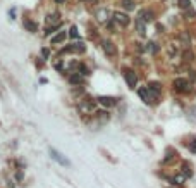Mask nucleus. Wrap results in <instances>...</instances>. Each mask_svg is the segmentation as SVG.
<instances>
[{
  "instance_id": "obj_1",
  "label": "nucleus",
  "mask_w": 196,
  "mask_h": 188,
  "mask_svg": "<svg viewBox=\"0 0 196 188\" xmlns=\"http://www.w3.org/2000/svg\"><path fill=\"white\" fill-rule=\"evenodd\" d=\"M138 93H139V97L143 98L146 104H155L157 100H158V95H160V93H157V91L150 90L148 86H145V88H139Z\"/></svg>"
},
{
  "instance_id": "obj_2",
  "label": "nucleus",
  "mask_w": 196,
  "mask_h": 188,
  "mask_svg": "<svg viewBox=\"0 0 196 188\" xmlns=\"http://www.w3.org/2000/svg\"><path fill=\"white\" fill-rule=\"evenodd\" d=\"M50 156H52L53 161H57L60 166H65V167H71V161L67 159L65 156H62L58 150H55V149H50Z\"/></svg>"
},
{
  "instance_id": "obj_3",
  "label": "nucleus",
  "mask_w": 196,
  "mask_h": 188,
  "mask_svg": "<svg viewBox=\"0 0 196 188\" xmlns=\"http://www.w3.org/2000/svg\"><path fill=\"white\" fill-rule=\"evenodd\" d=\"M124 80H126V83H127L129 88H134V86L138 85V76L134 74L133 69H126V71H124Z\"/></svg>"
},
{
  "instance_id": "obj_4",
  "label": "nucleus",
  "mask_w": 196,
  "mask_h": 188,
  "mask_svg": "<svg viewBox=\"0 0 196 188\" xmlns=\"http://www.w3.org/2000/svg\"><path fill=\"white\" fill-rule=\"evenodd\" d=\"M174 88L177 91H189L191 85H189V81L184 80V78H177V80L174 81Z\"/></svg>"
},
{
  "instance_id": "obj_5",
  "label": "nucleus",
  "mask_w": 196,
  "mask_h": 188,
  "mask_svg": "<svg viewBox=\"0 0 196 188\" xmlns=\"http://www.w3.org/2000/svg\"><path fill=\"white\" fill-rule=\"evenodd\" d=\"M114 19H115V22L121 24L122 28L129 26V22H131V17L127 16V14H124V12H115V14H114Z\"/></svg>"
},
{
  "instance_id": "obj_6",
  "label": "nucleus",
  "mask_w": 196,
  "mask_h": 188,
  "mask_svg": "<svg viewBox=\"0 0 196 188\" xmlns=\"http://www.w3.org/2000/svg\"><path fill=\"white\" fill-rule=\"evenodd\" d=\"M85 50H86L85 43L79 42V43H72V45H69V47H65L62 52H67V54H71V52H74V54H83Z\"/></svg>"
},
{
  "instance_id": "obj_7",
  "label": "nucleus",
  "mask_w": 196,
  "mask_h": 188,
  "mask_svg": "<svg viewBox=\"0 0 196 188\" xmlns=\"http://www.w3.org/2000/svg\"><path fill=\"white\" fill-rule=\"evenodd\" d=\"M103 45V52H105L108 57H115L117 55V49H115V45L110 42V40H105V42L101 43Z\"/></svg>"
},
{
  "instance_id": "obj_8",
  "label": "nucleus",
  "mask_w": 196,
  "mask_h": 188,
  "mask_svg": "<svg viewBox=\"0 0 196 188\" xmlns=\"http://www.w3.org/2000/svg\"><path fill=\"white\" fill-rule=\"evenodd\" d=\"M95 16H96V19H98L100 22H107L108 19H110V11H108L107 7H101V9H98V11H96Z\"/></svg>"
},
{
  "instance_id": "obj_9",
  "label": "nucleus",
  "mask_w": 196,
  "mask_h": 188,
  "mask_svg": "<svg viewBox=\"0 0 196 188\" xmlns=\"http://www.w3.org/2000/svg\"><path fill=\"white\" fill-rule=\"evenodd\" d=\"M93 109H95V102H93V100H83V102L79 104V111L85 112V114L91 112Z\"/></svg>"
},
{
  "instance_id": "obj_10",
  "label": "nucleus",
  "mask_w": 196,
  "mask_h": 188,
  "mask_svg": "<svg viewBox=\"0 0 196 188\" xmlns=\"http://www.w3.org/2000/svg\"><path fill=\"white\" fill-rule=\"evenodd\" d=\"M138 17H139L143 22H151V21H153V12H151V11H146V9H145V11H141V12L138 14Z\"/></svg>"
},
{
  "instance_id": "obj_11",
  "label": "nucleus",
  "mask_w": 196,
  "mask_h": 188,
  "mask_svg": "<svg viewBox=\"0 0 196 188\" xmlns=\"http://www.w3.org/2000/svg\"><path fill=\"white\" fill-rule=\"evenodd\" d=\"M45 21H47V24H53V26H58V22H60V17H58V12H53V14H48Z\"/></svg>"
},
{
  "instance_id": "obj_12",
  "label": "nucleus",
  "mask_w": 196,
  "mask_h": 188,
  "mask_svg": "<svg viewBox=\"0 0 196 188\" xmlns=\"http://www.w3.org/2000/svg\"><path fill=\"white\" fill-rule=\"evenodd\" d=\"M22 26L26 28L29 33H36V31H38V24H36V22H33V21H29V19H24Z\"/></svg>"
},
{
  "instance_id": "obj_13",
  "label": "nucleus",
  "mask_w": 196,
  "mask_h": 188,
  "mask_svg": "<svg viewBox=\"0 0 196 188\" xmlns=\"http://www.w3.org/2000/svg\"><path fill=\"white\" fill-rule=\"evenodd\" d=\"M179 40H181V43L184 45L186 49L191 45V38H189V33L188 31H182V33H179Z\"/></svg>"
},
{
  "instance_id": "obj_14",
  "label": "nucleus",
  "mask_w": 196,
  "mask_h": 188,
  "mask_svg": "<svg viewBox=\"0 0 196 188\" xmlns=\"http://www.w3.org/2000/svg\"><path fill=\"white\" fill-rule=\"evenodd\" d=\"M145 24H146V22H143L139 17L136 19V29H138L139 36H145V35H146V26H145Z\"/></svg>"
},
{
  "instance_id": "obj_15",
  "label": "nucleus",
  "mask_w": 196,
  "mask_h": 188,
  "mask_svg": "<svg viewBox=\"0 0 196 188\" xmlns=\"http://www.w3.org/2000/svg\"><path fill=\"white\" fill-rule=\"evenodd\" d=\"M98 102H100L101 105H105V107H112V105H115V98H112V97H100V98H98Z\"/></svg>"
},
{
  "instance_id": "obj_16",
  "label": "nucleus",
  "mask_w": 196,
  "mask_h": 188,
  "mask_svg": "<svg viewBox=\"0 0 196 188\" xmlns=\"http://www.w3.org/2000/svg\"><path fill=\"white\" fill-rule=\"evenodd\" d=\"M143 50H146V52H150V54H157L158 52V45L155 42H150V43H146L143 47Z\"/></svg>"
},
{
  "instance_id": "obj_17",
  "label": "nucleus",
  "mask_w": 196,
  "mask_h": 188,
  "mask_svg": "<svg viewBox=\"0 0 196 188\" xmlns=\"http://www.w3.org/2000/svg\"><path fill=\"white\" fill-rule=\"evenodd\" d=\"M65 36H67V33H65V31H60V33H57V35H55V36L52 38V45H57V43L64 42V40H65Z\"/></svg>"
},
{
  "instance_id": "obj_18",
  "label": "nucleus",
  "mask_w": 196,
  "mask_h": 188,
  "mask_svg": "<svg viewBox=\"0 0 196 188\" xmlns=\"http://www.w3.org/2000/svg\"><path fill=\"white\" fill-rule=\"evenodd\" d=\"M69 83L71 85H81V83H83V76L81 74H71L69 76Z\"/></svg>"
},
{
  "instance_id": "obj_19",
  "label": "nucleus",
  "mask_w": 196,
  "mask_h": 188,
  "mask_svg": "<svg viewBox=\"0 0 196 188\" xmlns=\"http://www.w3.org/2000/svg\"><path fill=\"white\" fill-rule=\"evenodd\" d=\"M182 60H184V62H191V60H194V54H193L191 50H184V52H182Z\"/></svg>"
},
{
  "instance_id": "obj_20",
  "label": "nucleus",
  "mask_w": 196,
  "mask_h": 188,
  "mask_svg": "<svg viewBox=\"0 0 196 188\" xmlns=\"http://www.w3.org/2000/svg\"><path fill=\"white\" fill-rule=\"evenodd\" d=\"M167 54H169V57H175L177 55V47H175L174 43H170L169 47H167Z\"/></svg>"
},
{
  "instance_id": "obj_21",
  "label": "nucleus",
  "mask_w": 196,
  "mask_h": 188,
  "mask_svg": "<svg viewBox=\"0 0 196 188\" xmlns=\"http://www.w3.org/2000/svg\"><path fill=\"white\" fill-rule=\"evenodd\" d=\"M134 5H136V4H134L133 0H122V7H124V9H127V11H133Z\"/></svg>"
},
{
  "instance_id": "obj_22",
  "label": "nucleus",
  "mask_w": 196,
  "mask_h": 188,
  "mask_svg": "<svg viewBox=\"0 0 196 188\" xmlns=\"http://www.w3.org/2000/svg\"><path fill=\"white\" fill-rule=\"evenodd\" d=\"M177 5H179L181 9H188V11H189L191 4H189V0H177Z\"/></svg>"
},
{
  "instance_id": "obj_23",
  "label": "nucleus",
  "mask_w": 196,
  "mask_h": 188,
  "mask_svg": "<svg viewBox=\"0 0 196 188\" xmlns=\"http://www.w3.org/2000/svg\"><path fill=\"white\" fill-rule=\"evenodd\" d=\"M146 86H148L150 90H153V91H157V93H160V83H157V81H153V83H148Z\"/></svg>"
},
{
  "instance_id": "obj_24",
  "label": "nucleus",
  "mask_w": 196,
  "mask_h": 188,
  "mask_svg": "<svg viewBox=\"0 0 196 188\" xmlns=\"http://www.w3.org/2000/svg\"><path fill=\"white\" fill-rule=\"evenodd\" d=\"M96 116H98V119H100V123H105V121H108V112H96Z\"/></svg>"
},
{
  "instance_id": "obj_25",
  "label": "nucleus",
  "mask_w": 196,
  "mask_h": 188,
  "mask_svg": "<svg viewBox=\"0 0 196 188\" xmlns=\"http://www.w3.org/2000/svg\"><path fill=\"white\" fill-rule=\"evenodd\" d=\"M69 35H71L72 38H78V28L72 26V28H71V33H69Z\"/></svg>"
},
{
  "instance_id": "obj_26",
  "label": "nucleus",
  "mask_w": 196,
  "mask_h": 188,
  "mask_svg": "<svg viewBox=\"0 0 196 188\" xmlns=\"http://www.w3.org/2000/svg\"><path fill=\"white\" fill-rule=\"evenodd\" d=\"M79 69L83 71V74H85V76H88V74H90V69H88V67H86L85 64H81V66H79Z\"/></svg>"
},
{
  "instance_id": "obj_27",
  "label": "nucleus",
  "mask_w": 196,
  "mask_h": 188,
  "mask_svg": "<svg viewBox=\"0 0 196 188\" xmlns=\"http://www.w3.org/2000/svg\"><path fill=\"white\" fill-rule=\"evenodd\" d=\"M186 16H188V19H194V17H196V12H194V11H191V9H189V11L186 12Z\"/></svg>"
},
{
  "instance_id": "obj_28",
  "label": "nucleus",
  "mask_w": 196,
  "mask_h": 188,
  "mask_svg": "<svg viewBox=\"0 0 196 188\" xmlns=\"http://www.w3.org/2000/svg\"><path fill=\"white\" fill-rule=\"evenodd\" d=\"M42 55H43V59H48V57H50V52H48V49H42Z\"/></svg>"
},
{
  "instance_id": "obj_29",
  "label": "nucleus",
  "mask_w": 196,
  "mask_h": 188,
  "mask_svg": "<svg viewBox=\"0 0 196 188\" xmlns=\"http://www.w3.org/2000/svg\"><path fill=\"white\" fill-rule=\"evenodd\" d=\"M55 2H57V4H64V2H65V0H55Z\"/></svg>"
},
{
  "instance_id": "obj_30",
  "label": "nucleus",
  "mask_w": 196,
  "mask_h": 188,
  "mask_svg": "<svg viewBox=\"0 0 196 188\" xmlns=\"http://www.w3.org/2000/svg\"><path fill=\"white\" fill-rule=\"evenodd\" d=\"M90 2H96V0H90Z\"/></svg>"
}]
</instances>
